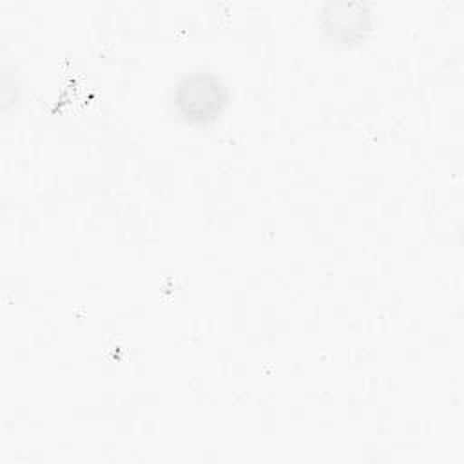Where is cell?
<instances>
[{
    "label": "cell",
    "mask_w": 464,
    "mask_h": 464,
    "mask_svg": "<svg viewBox=\"0 0 464 464\" xmlns=\"http://www.w3.org/2000/svg\"><path fill=\"white\" fill-rule=\"evenodd\" d=\"M174 121L190 130H212L225 121L234 103L228 80L208 65H194L176 76L165 96Z\"/></svg>",
    "instance_id": "6da1fadb"
},
{
    "label": "cell",
    "mask_w": 464,
    "mask_h": 464,
    "mask_svg": "<svg viewBox=\"0 0 464 464\" xmlns=\"http://www.w3.org/2000/svg\"><path fill=\"white\" fill-rule=\"evenodd\" d=\"M312 22L319 40L337 51H357L377 31L375 5L366 0H324Z\"/></svg>",
    "instance_id": "7a4b0ae2"
},
{
    "label": "cell",
    "mask_w": 464,
    "mask_h": 464,
    "mask_svg": "<svg viewBox=\"0 0 464 464\" xmlns=\"http://www.w3.org/2000/svg\"><path fill=\"white\" fill-rule=\"evenodd\" d=\"M0 96H2V114L7 116L13 109L22 103L24 98V82L22 74L16 69V63L4 62L2 63V78H0Z\"/></svg>",
    "instance_id": "3957f363"
}]
</instances>
